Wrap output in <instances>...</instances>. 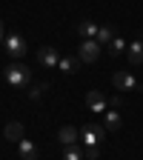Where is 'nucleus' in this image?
I'll return each instance as SVG.
<instances>
[{
  "label": "nucleus",
  "instance_id": "nucleus-17",
  "mask_svg": "<svg viewBox=\"0 0 143 160\" xmlns=\"http://www.w3.org/2000/svg\"><path fill=\"white\" fill-rule=\"evenodd\" d=\"M46 89H49L46 83H37V86H32V89H29V97H32V100H40V94H43Z\"/></svg>",
  "mask_w": 143,
  "mask_h": 160
},
{
  "label": "nucleus",
  "instance_id": "nucleus-18",
  "mask_svg": "<svg viewBox=\"0 0 143 160\" xmlns=\"http://www.w3.org/2000/svg\"><path fill=\"white\" fill-rule=\"evenodd\" d=\"M63 160H83V154H80L74 146H66V152H63Z\"/></svg>",
  "mask_w": 143,
  "mask_h": 160
},
{
  "label": "nucleus",
  "instance_id": "nucleus-4",
  "mask_svg": "<svg viewBox=\"0 0 143 160\" xmlns=\"http://www.w3.org/2000/svg\"><path fill=\"white\" fill-rule=\"evenodd\" d=\"M103 134H106V129L103 126H94V123H86L83 129H80V137H83L86 146H97L100 140H103Z\"/></svg>",
  "mask_w": 143,
  "mask_h": 160
},
{
  "label": "nucleus",
  "instance_id": "nucleus-2",
  "mask_svg": "<svg viewBox=\"0 0 143 160\" xmlns=\"http://www.w3.org/2000/svg\"><path fill=\"white\" fill-rule=\"evenodd\" d=\"M100 54V43L97 40H83V43L77 46V57H80V63H94Z\"/></svg>",
  "mask_w": 143,
  "mask_h": 160
},
{
  "label": "nucleus",
  "instance_id": "nucleus-19",
  "mask_svg": "<svg viewBox=\"0 0 143 160\" xmlns=\"http://www.w3.org/2000/svg\"><path fill=\"white\" fill-rule=\"evenodd\" d=\"M83 154H86V160H97V157H100V149H97V146H86Z\"/></svg>",
  "mask_w": 143,
  "mask_h": 160
},
{
  "label": "nucleus",
  "instance_id": "nucleus-20",
  "mask_svg": "<svg viewBox=\"0 0 143 160\" xmlns=\"http://www.w3.org/2000/svg\"><path fill=\"white\" fill-rule=\"evenodd\" d=\"M6 40V32H3V20H0V43Z\"/></svg>",
  "mask_w": 143,
  "mask_h": 160
},
{
  "label": "nucleus",
  "instance_id": "nucleus-11",
  "mask_svg": "<svg viewBox=\"0 0 143 160\" xmlns=\"http://www.w3.org/2000/svg\"><path fill=\"white\" fill-rule=\"evenodd\" d=\"M97 23H92V20H80V23H77V34L80 37H83V40H94L97 37Z\"/></svg>",
  "mask_w": 143,
  "mask_h": 160
},
{
  "label": "nucleus",
  "instance_id": "nucleus-7",
  "mask_svg": "<svg viewBox=\"0 0 143 160\" xmlns=\"http://www.w3.org/2000/svg\"><path fill=\"white\" fill-rule=\"evenodd\" d=\"M86 106H89L94 114H103V112H106V97L94 89V92H89V94H86Z\"/></svg>",
  "mask_w": 143,
  "mask_h": 160
},
{
  "label": "nucleus",
  "instance_id": "nucleus-3",
  "mask_svg": "<svg viewBox=\"0 0 143 160\" xmlns=\"http://www.w3.org/2000/svg\"><path fill=\"white\" fill-rule=\"evenodd\" d=\"M6 52L12 54V57H23L26 52H29V43L23 40V34H6Z\"/></svg>",
  "mask_w": 143,
  "mask_h": 160
},
{
  "label": "nucleus",
  "instance_id": "nucleus-8",
  "mask_svg": "<svg viewBox=\"0 0 143 160\" xmlns=\"http://www.w3.org/2000/svg\"><path fill=\"white\" fill-rule=\"evenodd\" d=\"M17 154H20V160H37V154H40V152H37V146L32 143V140H26V137H23V140L17 143Z\"/></svg>",
  "mask_w": 143,
  "mask_h": 160
},
{
  "label": "nucleus",
  "instance_id": "nucleus-16",
  "mask_svg": "<svg viewBox=\"0 0 143 160\" xmlns=\"http://www.w3.org/2000/svg\"><path fill=\"white\" fill-rule=\"evenodd\" d=\"M126 46H129V43H126L123 37H115L112 43H109V54H112V57H117V54H123V52H126Z\"/></svg>",
  "mask_w": 143,
  "mask_h": 160
},
{
  "label": "nucleus",
  "instance_id": "nucleus-13",
  "mask_svg": "<svg viewBox=\"0 0 143 160\" xmlns=\"http://www.w3.org/2000/svg\"><path fill=\"white\" fill-rule=\"evenodd\" d=\"M3 134H6V140H14V143H20V140H23V123H17V120L6 123Z\"/></svg>",
  "mask_w": 143,
  "mask_h": 160
},
{
  "label": "nucleus",
  "instance_id": "nucleus-6",
  "mask_svg": "<svg viewBox=\"0 0 143 160\" xmlns=\"http://www.w3.org/2000/svg\"><path fill=\"white\" fill-rule=\"evenodd\" d=\"M37 63H40V66H46V69H54V66L60 63L57 49H54V46H43V49L37 52Z\"/></svg>",
  "mask_w": 143,
  "mask_h": 160
},
{
  "label": "nucleus",
  "instance_id": "nucleus-10",
  "mask_svg": "<svg viewBox=\"0 0 143 160\" xmlns=\"http://www.w3.org/2000/svg\"><path fill=\"white\" fill-rule=\"evenodd\" d=\"M126 57H129L132 66H140L143 63V43H140V40H135V43L126 46Z\"/></svg>",
  "mask_w": 143,
  "mask_h": 160
},
{
  "label": "nucleus",
  "instance_id": "nucleus-1",
  "mask_svg": "<svg viewBox=\"0 0 143 160\" xmlns=\"http://www.w3.org/2000/svg\"><path fill=\"white\" fill-rule=\"evenodd\" d=\"M3 77H6L9 86H14V89H26V86L32 83V69L23 66V63H12V66H6Z\"/></svg>",
  "mask_w": 143,
  "mask_h": 160
},
{
  "label": "nucleus",
  "instance_id": "nucleus-15",
  "mask_svg": "<svg viewBox=\"0 0 143 160\" xmlns=\"http://www.w3.org/2000/svg\"><path fill=\"white\" fill-rule=\"evenodd\" d=\"M94 40H97L100 46H109L112 40H115V32H112V26H100V29H97V37H94Z\"/></svg>",
  "mask_w": 143,
  "mask_h": 160
},
{
  "label": "nucleus",
  "instance_id": "nucleus-5",
  "mask_svg": "<svg viewBox=\"0 0 143 160\" xmlns=\"http://www.w3.org/2000/svg\"><path fill=\"white\" fill-rule=\"evenodd\" d=\"M112 83H115L117 92H135V89H137V80H135V74H129V72H115V74H112Z\"/></svg>",
  "mask_w": 143,
  "mask_h": 160
},
{
  "label": "nucleus",
  "instance_id": "nucleus-14",
  "mask_svg": "<svg viewBox=\"0 0 143 160\" xmlns=\"http://www.w3.org/2000/svg\"><path fill=\"white\" fill-rule=\"evenodd\" d=\"M106 132H117L120 129V112L117 109H106Z\"/></svg>",
  "mask_w": 143,
  "mask_h": 160
},
{
  "label": "nucleus",
  "instance_id": "nucleus-9",
  "mask_svg": "<svg viewBox=\"0 0 143 160\" xmlns=\"http://www.w3.org/2000/svg\"><path fill=\"white\" fill-rule=\"evenodd\" d=\"M77 137H80V129H74V126H63V129L57 132V140H60L63 146H74Z\"/></svg>",
  "mask_w": 143,
  "mask_h": 160
},
{
  "label": "nucleus",
  "instance_id": "nucleus-12",
  "mask_svg": "<svg viewBox=\"0 0 143 160\" xmlns=\"http://www.w3.org/2000/svg\"><path fill=\"white\" fill-rule=\"evenodd\" d=\"M57 69L63 72V74H74V72L80 69V57H72V54H66V57H60V63H57Z\"/></svg>",
  "mask_w": 143,
  "mask_h": 160
}]
</instances>
